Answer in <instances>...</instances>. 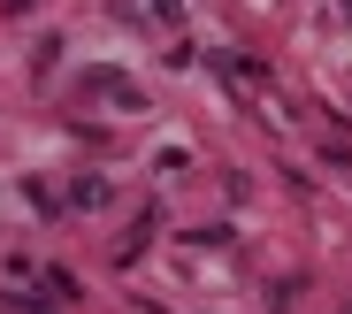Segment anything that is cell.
<instances>
[{
  "mask_svg": "<svg viewBox=\"0 0 352 314\" xmlns=\"http://www.w3.org/2000/svg\"><path fill=\"white\" fill-rule=\"evenodd\" d=\"M85 92H115V107H138V85H131V77H115V70H92Z\"/></svg>",
  "mask_w": 352,
  "mask_h": 314,
  "instance_id": "1",
  "label": "cell"
}]
</instances>
